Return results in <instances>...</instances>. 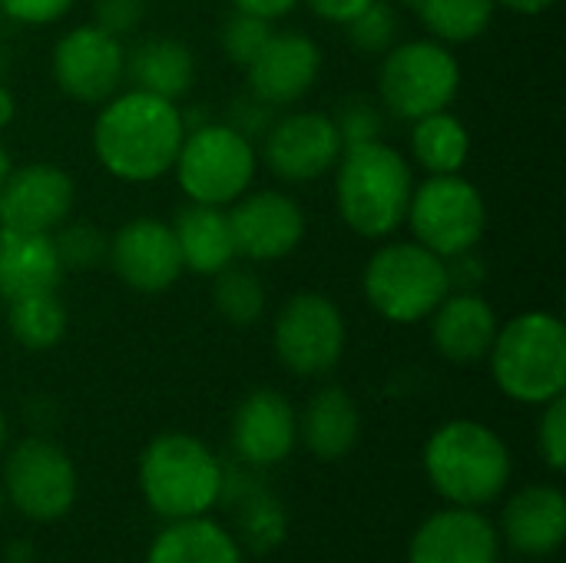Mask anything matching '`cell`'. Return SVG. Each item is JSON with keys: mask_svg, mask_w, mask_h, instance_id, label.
<instances>
[{"mask_svg": "<svg viewBox=\"0 0 566 563\" xmlns=\"http://www.w3.org/2000/svg\"><path fill=\"white\" fill-rule=\"evenodd\" d=\"M186 136V119L172 100L129 90L113 96L93 123V153L99 166L123 183H153L166 176Z\"/></svg>", "mask_w": 566, "mask_h": 563, "instance_id": "6da1fadb", "label": "cell"}, {"mask_svg": "<svg viewBox=\"0 0 566 563\" xmlns=\"http://www.w3.org/2000/svg\"><path fill=\"white\" fill-rule=\"evenodd\" d=\"M335 169L338 216L352 232L365 239H385L405 222L415 183L405 156L395 146L381 139L352 143L342 149Z\"/></svg>", "mask_w": 566, "mask_h": 563, "instance_id": "7a4b0ae2", "label": "cell"}, {"mask_svg": "<svg viewBox=\"0 0 566 563\" xmlns=\"http://www.w3.org/2000/svg\"><path fill=\"white\" fill-rule=\"evenodd\" d=\"M424 475L454 508H481L504 494L511 451L501 435L481 421H448L424 445Z\"/></svg>", "mask_w": 566, "mask_h": 563, "instance_id": "3957f363", "label": "cell"}, {"mask_svg": "<svg viewBox=\"0 0 566 563\" xmlns=\"http://www.w3.org/2000/svg\"><path fill=\"white\" fill-rule=\"evenodd\" d=\"M497 388L521 405H547L566 388V329L551 312H524L491 345Z\"/></svg>", "mask_w": 566, "mask_h": 563, "instance_id": "277c9868", "label": "cell"}, {"mask_svg": "<svg viewBox=\"0 0 566 563\" xmlns=\"http://www.w3.org/2000/svg\"><path fill=\"white\" fill-rule=\"evenodd\" d=\"M139 491L166 521L199 518L222 494V465L199 438L169 431L146 445L139 458Z\"/></svg>", "mask_w": 566, "mask_h": 563, "instance_id": "5b68a950", "label": "cell"}, {"mask_svg": "<svg viewBox=\"0 0 566 563\" xmlns=\"http://www.w3.org/2000/svg\"><path fill=\"white\" fill-rule=\"evenodd\" d=\"M448 292V262L421 242H388L365 265V299L395 325L428 319Z\"/></svg>", "mask_w": 566, "mask_h": 563, "instance_id": "8992f818", "label": "cell"}, {"mask_svg": "<svg viewBox=\"0 0 566 563\" xmlns=\"http://www.w3.org/2000/svg\"><path fill=\"white\" fill-rule=\"evenodd\" d=\"M172 169L189 202L229 206L245 196L255 176V149L235 126L202 123L182 136Z\"/></svg>", "mask_w": 566, "mask_h": 563, "instance_id": "52a82bcc", "label": "cell"}, {"mask_svg": "<svg viewBox=\"0 0 566 563\" xmlns=\"http://www.w3.org/2000/svg\"><path fill=\"white\" fill-rule=\"evenodd\" d=\"M461 86V66L454 53L438 40H408L385 50L378 70L381 103L401 119H421L448 110Z\"/></svg>", "mask_w": 566, "mask_h": 563, "instance_id": "ba28073f", "label": "cell"}, {"mask_svg": "<svg viewBox=\"0 0 566 563\" xmlns=\"http://www.w3.org/2000/svg\"><path fill=\"white\" fill-rule=\"evenodd\" d=\"M415 242L431 249L441 259H454L461 252H474L488 229V206L474 183L458 173L431 176L418 189H411L408 216Z\"/></svg>", "mask_w": 566, "mask_h": 563, "instance_id": "9c48e42d", "label": "cell"}, {"mask_svg": "<svg viewBox=\"0 0 566 563\" xmlns=\"http://www.w3.org/2000/svg\"><path fill=\"white\" fill-rule=\"evenodd\" d=\"M272 345L279 362L302 378L328 375L345 352V319L338 305L322 292L292 295L272 332Z\"/></svg>", "mask_w": 566, "mask_h": 563, "instance_id": "30bf717a", "label": "cell"}, {"mask_svg": "<svg viewBox=\"0 0 566 563\" xmlns=\"http://www.w3.org/2000/svg\"><path fill=\"white\" fill-rule=\"evenodd\" d=\"M3 498L30 521H60L76 501V468L70 455L43 438L20 441L3 465Z\"/></svg>", "mask_w": 566, "mask_h": 563, "instance_id": "8fae6325", "label": "cell"}, {"mask_svg": "<svg viewBox=\"0 0 566 563\" xmlns=\"http://www.w3.org/2000/svg\"><path fill=\"white\" fill-rule=\"evenodd\" d=\"M126 73L119 37L103 27H73L53 46V80L76 103H103L116 93Z\"/></svg>", "mask_w": 566, "mask_h": 563, "instance_id": "7c38bea8", "label": "cell"}, {"mask_svg": "<svg viewBox=\"0 0 566 563\" xmlns=\"http://www.w3.org/2000/svg\"><path fill=\"white\" fill-rule=\"evenodd\" d=\"M345 143L338 123L328 113H289L275 119L265 133L262 156L265 166L285 183H308L335 169Z\"/></svg>", "mask_w": 566, "mask_h": 563, "instance_id": "4fadbf2b", "label": "cell"}, {"mask_svg": "<svg viewBox=\"0 0 566 563\" xmlns=\"http://www.w3.org/2000/svg\"><path fill=\"white\" fill-rule=\"evenodd\" d=\"M109 265L129 289L143 295L166 292L186 272L172 226L149 216L126 222L109 239Z\"/></svg>", "mask_w": 566, "mask_h": 563, "instance_id": "5bb4252c", "label": "cell"}, {"mask_svg": "<svg viewBox=\"0 0 566 563\" xmlns=\"http://www.w3.org/2000/svg\"><path fill=\"white\" fill-rule=\"evenodd\" d=\"M229 229L235 256H245L252 262H272L298 249L305 236V212L292 196L262 189L245 196L229 212Z\"/></svg>", "mask_w": 566, "mask_h": 563, "instance_id": "9a60e30c", "label": "cell"}, {"mask_svg": "<svg viewBox=\"0 0 566 563\" xmlns=\"http://www.w3.org/2000/svg\"><path fill=\"white\" fill-rule=\"evenodd\" d=\"M76 189L73 179L50 163L10 169L0 186V229L53 232L66 222Z\"/></svg>", "mask_w": 566, "mask_h": 563, "instance_id": "2e32d148", "label": "cell"}, {"mask_svg": "<svg viewBox=\"0 0 566 563\" xmlns=\"http://www.w3.org/2000/svg\"><path fill=\"white\" fill-rule=\"evenodd\" d=\"M501 538L474 508H448L431 514L411 538L408 563H497Z\"/></svg>", "mask_w": 566, "mask_h": 563, "instance_id": "e0dca14e", "label": "cell"}, {"mask_svg": "<svg viewBox=\"0 0 566 563\" xmlns=\"http://www.w3.org/2000/svg\"><path fill=\"white\" fill-rule=\"evenodd\" d=\"M245 70L259 103L289 106L315 86L322 70V53L315 40H308L305 33H272Z\"/></svg>", "mask_w": 566, "mask_h": 563, "instance_id": "ac0fdd59", "label": "cell"}, {"mask_svg": "<svg viewBox=\"0 0 566 563\" xmlns=\"http://www.w3.org/2000/svg\"><path fill=\"white\" fill-rule=\"evenodd\" d=\"M298 441V415L285 395L272 388H259L242 398L232 418V445L245 465H279L295 451Z\"/></svg>", "mask_w": 566, "mask_h": 563, "instance_id": "d6986e66", "label": "cell"}, {"mask_svg": "<svg viewBox=\"0 0 566 563\" xmlns=\"http://www.w3.org/2000/svg\"><path fill=\"white\" fill-rule=\"evenodd\" d=\"M434 348L454 365H474L488 358L497 335V312L478 292H448L444 302L428 315Z\"/></svg>", "mask_w": 566, "mask_h": 563, "instance_id": "ffe728a7", "label": "cell"}, {"mask_svg": "<svg viewBox=\"0 0 566 563\" xmlns=\"http://www.w3.org/2000/svg\"><path fill=\"white\" fill-rule=\"evenodd\" d=\"M504 538L527 557H551L566 538L564 491L554 484H534L517 491L504 508Z\"/></svg>", "mask_w": 566, "mask_h": 563, "instance_id": "44dd1931", "label": "cell"}, {"mask_svg": "<svg viewBox=\"0 0 566 563\" xmlns=\"http://www.w3.org/2000/svg\"><path fill=\"white\" fill-rule=\"evenodd\" d=\"M63 265L53 246V232L0 229V299L56 292Z\"/></svg>", "mask_w": 566, "mask_h": 563, "instance_id": "7402d4cb", "label": "cell"}, {"mask_svg": "<svg viewBox=\"0 0 566 563\" xmlns=\"http://www.w3.org/2000/svg\"><path fill=\"white\" fill-rule=\"evenodd\" d=\"M172 232L179 242L182 265L196 275L212 279L219 269H226L235 259L229 212H222V206H202V202L182 206L176 212Z\"/></svg>", "mask_w": 566, "mask_h": 563, "instance_id": "603a6c76", "label": "cell"}, {"mask_svg": "<svg viewBox=\"0 0 566 563\" xmlns=\"http://www.w3.org/2000/svg\"><path fill=\"white\" fill-rule=\"evenodd\" d=\"M298 435L315 458L338 461L358 445V435H361L358 405L352 402V395L345 388H335V385L322 388L305 405V415L298 421Z\"/></svg>", "mask_w": 566, "mask_h": 563, "instance_id": "cb8c5ba5", "label": "cell"}, {"mask_svg": "<svg viewBox=\"0 0 566 563\" xmlns=\"http://www.w3.org/2000/svg\"><path fill=\"white\" fill-rule=\"evenodd\" d=\"M146 563H242V548L222 524L199 514L169 521L149 544Z\"/></svg>", "mask_w": 566, "mask_h": 563, "instance_id": "d4e9b609", "label": "cell"}, {"mask_svg": "<svg viewBox=\"0 0 566 563\" xmlns=\"http://www.w3.org/2000/svg\"><path fill=\"white\" fill-rule=\"evenodd\" d=\"M126 70H129L136 90L163 96V100H176V96L189 93L192 76H196V60L179 40L159 37V40L139 43L126 56Z\"/></svg>", "mask_w": 566, "mask_h": 563, "instance_id": "484cf974", "label": "cell"}, {"mask_svg": "<svg viewBox=\"0 0 566 563\" xmlns=\"http://www.w3.org/2000/svg\"><path fill=\"white\" fill-rule=\"evenodd\" d=\"M411 153L431 176L461 173V166L468 163V153H471L468 126L458 116H451L448 110L428 113V116L415 119Z\"/></svg>", "mask_w": 566, "mask_h": 563, "instance_id": "4316f807", "label": "cell"}, {"mask_svg": "<svg viewBox=\"0 0 566 563\" xmlns=\"http://www.w3.org/2000/svg\"><path fill=\"white\" fill-rule=\"evenodd\" d=\"M7 325L23 348L46 352L66 335V309L56 299V292L23 295L7 302Z\"/></svg>", "mask_w": 566, "mask_h": 563, "instance_id": "83f0119b", "label": "cell"}, {"mask_svg": "<svg viewBox=\"0 0 566 563\" xmlns=\"http://www.w3.org/2000/svg\"><path fill=\"white\" fill-rule=\"evenodd\" d=\"M418 20L444 43H468L478 40L491 20L497 3L494 0H408Z\"/></svg>", "mask_w": 566, "mask_h": 563, "instance_id": "f1b7e54d", "label": "cell"}, {"mask_svg": "<svg viewBox=\"0 0 566 563\" xmlns=\"http://www.w3.org/2000/svg\"><path fill=\"white\" fill-rule=\"evenodd\" d=\"M212 305L232 325H255L265 315V285L252 269L229 262L212 275Z\"/></svg>", "mask_w": 566, "mask_h": 563, "instance_id": "f546056e", "label": "cell"}, {"mask_svg": "<svg viewBox=\"0 0 566 563\" xmlns=\"http://www.w3.org/2000/svg\"><path fill=\"white\" fill-rule=\"evenodd\" d=\"M53 246H56L63 272H86L109 259V239L96 226H86V222L63 226L53 236Z\"/></svg>", "mask_w": 566, "mask_h": 563, "instance_id": "4dcf8cb0", "label": "cell"}, {"mask_svg": "<svg viewBox=\"0 0 566 563\" xmlns=\"http://www.w3.org/2000/svg\"><path fill=\"white\" fill-rule=\"evenodd\" d=\"M345 27H348V40L358 50L385 53V50H391V43L398 37V13H395V7L388 0H375L355 20H348Z\"/></svg>", "mask_w": 566, "mask_h": 563, "instance_id": "1f68e13d", "label": "cell"}, {"mask_svg": "<svg viewBox=\"0 0 566 563\" xmlns=\"http://www.w3.org/2000/svg\"><path fill=\"white\" fill-rule=\"evenodd\" d=\"M269 37H272L269 20L252 17V13H235L222 30V50L232 63L249 66L259 56V50L269 43Z\"/></svg>", "mask_w": 566, "mask_h": 563, "instance_id": "d6a6232c", "label": "cell"}, {"mask_svg": "<svg viewBox=\"0 0 566 563\" xmlns=\"http://www.w3.org/2000/svg\"><path fill=\"white\" fill-rule=\"evenodd\" d=\"M537 441H541V455L547 461L551 471H564L566 465V402L564 395L551 398L544 405L541 415V428H537Z\"/></svg>", "mask_w": 566, "mask_h": 563, "instance_id": "836d02e7", "label": "cell"}, {"mask_svg": "<svg viewBox=\"0 0 566 563\" xmlns=\"http://www.w3.org/2000/svg\"><path fill=\"white\" fill-rule=\"evenodd\" d=\"M146 17V0H96V27L113 37L133 33Z\"/></svg>", "mask_w": 566, "mask_h": 563, "instance_id": "e575fe53", "label": "cell"}, {"mask_svg": "<svg viewBox=\"0 0 566 563\" xmlns=\"http://www.w3.org/2000/svg\"><path fill=\"white\" fill-rule=\"evenodd\" d=\"M282 531H285V521H282V511L279 504L272 501H262L249 511L245 518V538L255 544V551H269L282 541Z\"/></svg>", "mask_w": 566, "mask_h": 563, "instance_id": "d590c367", "label": "cell"}, {"mask_svg": "<svg viewBox=\"0 0 566 563\" xmlns=\"http://www.w3.org/2000/svg\"><path fill=\"white\" fill-rule=\"evenodd\" d=\"M338 123V133H342V143L352 146V143H365V139H378V129H381V119H378V110L371 103H352L345 110Z\"/></svg>", "mask_w": 566, "mask_h": 563, "instance_id": "8d00e7d4", "label": "cell"}, {"mask_svg": "<svg viewBox=\"0 0 566 563\" xmlns=\"http://www.w3.org/2000/svg\"><path fill=\"white\" fill-rule=\"evenodd\" d=\"M70 7L73 0H0V10L17 23H53Z\"/></svg>", "mask_w": 566, "mask_h": 563, "instance_id": "74e56055", "label": "cell"}, {"mask_svg": "<svg viewBox=\"0 0 566 563\" xmlns=\"http://www.w3.org/2000/svg\"><path fill=\"white\" fill-rule=\"evenodd\" d=\"M368 3H375V0H308V7H312L322 20H332V23H348V20H355Z\"/></svg>", "mask_w": 566, "mask_h": 563, "instance_id": "f35d334b", "label": "cell"}, {"mask_svg": "<svg viewBox=\"0 0 566 563\" xmlns=\"http://www.w3.org/2000/svg\"><path fill=\"white\" fill-rule=\"evenodd\" d=\"M239 7V13H252V17H262V20H275V17H285L295 10L298 0H232Z\"/></svg>", "mask_w": 566, "mask_h": 563, "instance_id": "ab89813d", "label": "cell"}, {"mask_svg": "<svg viewBox=\"0 0 566 563\" xmlns=\"http://www.w3.org/2000/svg\"><path fill=\"white\" fill-rule=\"evenodd\" d=\"M494 3H501V7H507L514 13H524V17H537V13L551 10L557 0H494Z\"/></svg>", "mask_w": 566, "mask_h": 563, "instance_id": "60d3db41", "label": "cell"}, {"mask_svg": "<svg viewBox=\"0 0 566 563\" xmlns=\"http://www.w3.org/2000/svg\"><path fill=\"white\" fill-rule=\"evenodd\" d=\"M13 113H17V103H13L10 90H7V86L0 83V129H3V126H10Z\"/></svg>", "mask_w": 566, "mask_h": 563, "instance_id": "b9f144b4", "label": "cell"}, {"mask_svg": "<svg viewBox=\"0 0 566 563\" xmlns=\"http://www.w3.org/2000/svg\"><path fill=\"white\" fill-rule=\"evenodd\" d=\"M10 169H13V159H10V153H7V146L0 143V186L7 183V176H10Z\"/></svg>", "mask_w": 566, "mask_h": 563, "instance_id": "7bdbcfd3", "label": "cell"}, {"mask_svg": "<svg viewBox=\"0 0 566 563\" xmlns=\"http://www.w3.org/2000/svg\"><path fill=\"white\" fill-rule=\"evenodd\" d=\"M27 557H30L27 544H13V551H7V561H27Z\"/></svg>", "mask_w": 566, "mask_h": 563, "instance_id": "ee69618b", "label": "cell"}, {"mask_svg": "<svg viewBox=\"0 0 566 563\" xmlns=\"http://www.w3.org/2000/svg\"><path fill=\"white\" fill-rule=\"evenodd\" d=\"M3 441H7V418H3V408H0V451H3Z\"/></svg>", "mask_w": 566, "mask_h": 563, "instance_id": "f6af8a7d", "label": "cell"}, {"mask_svg": "<svg viewBox=\"0 0 566 563\" xmlns=\"http://www.w3.org/2000/svg\"><path fill=\"white\" fill-rule=\"evenodd\" d=\"M0 511H3V491H0Z\"/></svg>", "mask_w": 566, "mask_h": 563, "instance_id": "bcb514c9", "label": "cell"}]
</instances>
